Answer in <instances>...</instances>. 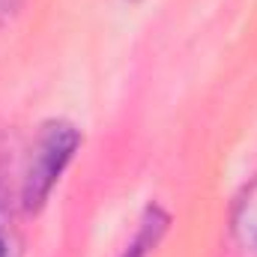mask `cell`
Returning <instances> with one entry per match:
<instances>
[{"label":"cell","instance_id":"cell-1","mask_svg":"<svg viewBox=\"0 0 257 257\" xmlns=\"http://www.w3.org/2000/svg\"><path fill=\"white\" fill-rule=\"evenodd\" d=\"M81 144V128L69 120H48L39 126L18 174V203L24 212H39L48 203L51 192L63 180L66 168L78 156Z\"/></svg>","mask_w":257,"mask_h":257},{"label":"cell","instance_id":"cell-2","mask_svg":"<svg viewBox=\"0 0 257 257\" xmlns=\"http://www.w3.org/2000/svg\"><path fill=\"white\" fill-rule=\"evenodd\" d=\"M230 236L245 254L257 257V180L236 194L230 206Z\"/></svg>","mask_w":257,"mask_h":257},{"label":"cell","instance_id":"cell-3","mask_svg":"<svg viewBox=\"0 0 257 257\" xmlns=\"http://www.w3.org/2000/svg\"><path fill=\"white\" fill-rule=\"evenodd\" d=\"M168 227H171V215H168L159 203L147 206V212H144L141 221H138L135 236L128 239V245L120 251V257H150L159 248V242L165 239Z\"/></svg>","mask_w":257,"mask_h":257},{"label":"cell","instance_id":"cell-4","mask_svg":"<svg viewBox=\"0 0 257 257\" xmlns=\"http://www.w3.org/2000/svg\"><path fill=\"white\" fill-rule=\"evenodd\" d=\"M27 3H30V0H0V30L9 27V24L27 9Z\"/></svg>","mask_w":257,"mask_h":257},{"label":"cell","instance_id":"cell-5","mask_svg":"<svg viewBox=\"0 0 257 257\" xmlns=\"http://www.w3.org/2000/svg\"><path fill=\"white\" fill-rule=\"evenodd\" d=\"M0 257H18V242L6 227H0Z\"/></svg>","mask_w":257,"mask_h":257},{"label":"cell","instance_id":"cell-6","mask_svg":"<svg viewBox=\"0 0 257 257\" xmlns=\"http://www.w3.org/2000/svg\"><path fill=\"white\" fill-rule=\"evenodd\" d=\"M126 3H138V0H126Z\"/></svg>","mask_w":257,"mask_h":257}]
</instances>
